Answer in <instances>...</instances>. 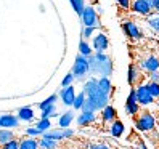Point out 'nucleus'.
Instances as JSON below:
<instances>
[{
  "mask_svg": "<svg viewBox=\"0 0 159 149\" xmlns=\"http://www.w3.org/2000/svg\"><path fill=\"white\" fill-rule=\"evenodd\" d=\"M82 91L85 93L87 98L97 106L98 111L103 109V107H106L108 103H109V95L105 93L98 87V79H95V77H90L85 83H84V90Z\"/></svg>",
  "mask_w": 159,
  "mask_h": 149,
  "instance_id": "nucleus-1",
  "label": "nucleus"
},
{
  "mask_svg": "<svg viewBox=\"0 0 159 149\" xmlns=\"http://www.w3.org/2000/svg\"><path fill=\"white\" fill-rule=\"evenodd\" d=\"M89 63H90L92 74H97V76H101V77H109L111 72H113V61L105 53L95 51L89 58Z\"/></svg>",
  "mask_w": 159,
  "mask_h": 149,
  "instance_id": "nucleus-2",
  "label": "nucleus"
},
{
  "mask_svg": "<svg viewBox=\"0 0 159 149\" xmlns=\"http://www.w3.org/2000/svg\"><path fill=\"white\" fill-rule=\"evenodd\" d=\"M71 72L74 74V77L77 80H82L84 77L90 74V63H89V58L84 56V55H77L76 59H74V64H72V69Z\"/></svg>",
  "mask_w": 159,
  "mask_h": 149,
  "instance_id": "nucleus-3",
  "label": "nucleus"
},
{
  "mask_svg": "<svg viewBox=\"0 0 159 149\" xmlns=\"http://www.w3.org/2000/svg\"><path fill=\"white\" fill-rule=\"evenodd\" d=\"M97 13L98 11L93 7H85V10H84L82 15H80V20H82L84 27H92V26L100 27L98 26V16H97Z\"/></svg>",
  "mask_w": 159,
  "mask_h": 149,
  "instance_id": "nucleus-4",
  "label": "nucleus"
},
{
  "mask_svg": "<svg viewBox=\"0 0 159 149\" xmlns=\"http://www.w3.org/2000/svg\"><path fill=\"white\" fill-rule=\"evenodd\" d=\"M154 124H156V120H154L153 114L145 112L137 119L135 127H137V130H140V132H149V130L154 128Z\"/></svg>",
  "mask_w": 159,
  "mask_h": 149,
  "instance_id": "nucleus-5",
  "label": "nucleus"
},
{
  "mask_svg": "<svg viewBox=\"0 0 159 149\" xmlns=\"http://www.w3.org/2000/svg\"><path fill=\"white\" fill-rule=\"evenodd\" d=\"M74 135V130L71 128H60V130H48V132H43L42 136L55 139V141H63L66 138H71Z\"/></svg>",
  "mask_w": 159,
  "mask_h": 149,
  "instance_id": "nucleus-6",
  "label": "nucleus"
},
{
  "mask_svg": "<svg viewBox=\"0 0 159 149\" xmlns=\"http://www.w3.org/2000/svg\"><path fill=\"white\" fill-rule=\"evenodd\" d=\"M137 91V101H138V104H142V106H148V104H151L153 103V96L149 95V91H148V87L146 85H138L135 88Z\"/></svg>",
  "mask_w": 159,
  "mask_h": 149,
  "instance_id": "nucleus-7",
  "label": "nucleus"
},
{
  "mask_svg": "<svg viewBox=\"0 0 159 149\" xmlns=\"http://www.w3.org/2000/svg\"><path fill=\"white\" fill-rule=\"evenodd\" d=\"M60 98H61L64 106H72L74 104V99H76V90H74V87L72 85L64 87L60 91Z\"/></svg>",
  "mask_w": 159,
  "mask_h": 149,
  "instance_id": "nucleus-8",
  "label": "nucleus"
},
{
  "mask_svg": "<svg viewBox=\"0 0 159 149\" xmlns=\"http://www.w3.org/2000/svg\"><path fill=\"white\" fill-rule=\"evenodd\" d=\"M140 68H142L143 71H146V72L159 71V59L151 55V56H148V58L142 59V63H140Z\"/></svg>",
  "mask_w": 159,
  "mask_h": 149,
  "instance_id": "nucleus-9",
  "label": "nucleus"
},
{
  "mask_svg": "<svg viewBox=\"0 0 159 149\" xmlns=\"http://www.w3.org/2000/svg\"><path fill=\"white\" fill-rule=\"evenodd\" d=\"M20 117L18 116H11V114H7V116H0V128H16L20 125Z\"/></svg>",
  "mask_w": 159,
  "mask_h": 149,
  "instance_id": "nucleus-10",
  "label": "nucleus"
},
{
  "mask_svg": "<svg viewBox=\"0 0 159 149\" xmlns=\"http://www.w3.org/2000/svg\"><path fill=\"white\" fill-rule=\"evenodd\" d=\"M122 29H124V32L127 34V37H130V39H134V40H137V39H140V37H142V31H140L138 26H137L135 23H132V21L124 23V24H122Z\"/></svg>",
  "mask_w": 159,
  "mask_h": 149,
  "instance_id": "nucleus-11",
  "label": "nucleus"
},
{
  "mask_svg": "<svg viewBox=\"0 0 159 149\" xmlns=\"http://www.w3.org/2000/svg\"><path fill=\"white\" fill-rule=\"evenodd\" d=\"M108 45H109V42H108V37L105 34H97L93 37V48H95V51L103 53L108 48Z\"/></svg>",
  "mask_w": 159,
  "mask_h": 149,
  "instance_id": "nucleus-12",
  "label": "nucleus"
},
{
  "mask_svg": "<svg viewBox=\"0 0 159 149\" xmlns=\"http://www.w3.org/2000/svg\"><path fill=\"white\" fill-rule=\"evenodd\" d=\"M132 10L138 15H143V16H148L149 11H151V7L148 5L146 0H135L132 3Z\"/></svg>",
  "mask_w": 159,
  "mask_h": 149,
  "instance_id": "nucleus-13",
  "label": "nucleus"
},
{
  "mask_svg": "<svg viewBox=\"0 0 159 149\" xmlns=\"http://www.w3.org/2000/svg\"><path fill=\"white\" fill-rule=\"evenodd\" d=\"M93 120H95V112H90V111H89V112H87V111H80V114L77 116L76 122L80 127H85V125L92 124Z\"/></svg>",
  "mask_w": 159,
  "mask_h": 149,
  "instance_id": "nucleus-14",
  "label": "nucleus"
},
{
  "mask_svg": "<svg viewBox=\"0 0 159 149\" xmlns=\"http://www.w3.org/2000/svg\"><path fill=\"white\" fill-rule=\"evenodd\" d=\"M18 117H20L21 122H31V120H34V111H32V107H29V106L21 107L20 111H18Z\"/></svg>",
  "mask_w": 159,
  "mask_h": 149,
  "instance_id": "nucleus-15",
  "label": "nucleus"
},
{
  "mask_svg": "<svg viewBox=\"0 0 159 149\" xmlns=\"http://www.w3.org/2000/svg\"><path fill=\"white\" fill-rule=\"evenodd\" d=\"M124 130H125L124 124L120 122V120H114V122L111 124V127H109V133H111V136L119 138V136L124 135Z\"/></svg>",
  "mask_w": 159,
  "mask_h": 149,
  "instance_id": "nucleus-16",
  "label": "nucleus"
},
{
  "mask_svg": "<svg viewBox=\"0 0 159 149\" xmlns=\"http://www.w3.org/2000/svg\"><path fill=\"white\" fill-rule=\"evenodd\" d=\"M101 117H103V120L105 122H111L113 124L114 120H116V109L113 107V106H106V107H103L101 109Z\"/></svg>",
  "mask_w": 159,
  "mask_h": 149,
  "instance_id": "nucleus-17",
  "label": "nucleus"
},
{
  "mask_svg": "<svg viewBox=\"0 0 159 149\" xmlns=\"http://www.w3.org/2000/svg\"><path fill=\"white\" fill-rule=\"evenodd\" d=\"M72 120H74V112L72 111H68V112H64V114L60 116L58 125H60V128H68L72 124Z\"/></svg>",
  "mask_w": 159,
  "mask_h": 149,
  "instance_id": "nucleus-18",
  "label": "nucleus"
},
{
  "mask_svg": "<svg viewBox=\"0 0 159 149\" xmlns=\"http://www.w3.org/2000/svg\"><path fill=\"white\" fill-rule=\"evenodd\" d=\"M20 149H40V146H39V141L31 136L20 141Z\"/></svg>",
  "mask_w": 159,
  "mask_h": 149,
  "instance_id": "nucleus-19",
  "label": "nucleus"
},
{
  "mask_svg": "<svg viewBox=\"0 0 159 149\" xmlns=\"http://www.w3.org/2000/svg\"><path fill=\"white\" fill-rule=\"evenodd\" d=\"M98 87L105 93H108V95H111V91H113V83H111L109 77H100L98 79Z\"/></svg>",
  "mask_w": 159,
  "mask_h": 149,
  "instance_id": "nucleus-20",
  "label": "nucleus"
},
{
  "mask_svg": "<svg viewBox=\"0 0 159 149\" xmlns=\"http://www.w3.org/2000/svg\"><path fill=\"white\" fill-rule=\"evenodd\" d=\"M11 139H15V135L10 128H2L0 130V144H7L8 141H11Z\"/></svg>",
  "mask_w": 159,
  "mask_h": 149,
  "instance_id": "nucleus-21",
  "label": "nucleus"
},
{
  "mask_svg": "<svg viewBox=\"0 0 159 149\" xmlns=\"http://www.w3.org/2000/svg\"><path fill=\"white\" fill-rule=\"evenodd\" d=\"M138 77H140V71H138V68L135 66V64H130V66H129V76H127L129 83H130V85H134Z\"/></svg>",
  "mask_w": 159,
  "mask_h": 149,
  "instance_id": "nucleus-22",
  "label": "nucleus"
},
{
  "mask_svg": "<svg viewBox=\"0 0 159 149\" xmlns=\"http://www.w3.org/2000/svg\"><path fill=\"white\" fill-rule=\"evenodd\" d=\"M57 143H58V141L50 139V138H45V136H42V138L39 139L40 149H57Z\"/></svg>",
  "mask_w": 159,
  "mask_h": 149,
  "instance_id": "nucleus-23",
  "label": "nucleus"
},
{
  "mask_svg": "<svg viewBox=\"0 0 159 149\" xmlns=\"http://www.w3.org/2000/svg\"><path fill=\"white\" fill-rule=\"evenodd\" d=\"M85 99H87V95H85L84 91H80L79 95H76V99H74L72 107L76 109V111H80V109H82V106H84V103H85Z\"/></svg>",
  "mask_w": 159,
  "mask_h": 149,
  "instance_id": "nucleus-24",
  "label": "nucleus"
},
{
  "mask_svg": "<svg viewBox=\"0 0 159 149\" xmlns=\"http://www.w3.org/2000/svg\"><path fill=\"white\" fill-rule=\"evenodd\" d=\"M79 53H80V55H84V56H87V58H90L92 55H93L92 46H90L85 40H80V43H79Z\"/></svg>",
  "mask_w": 159,
  "mask_h": 149,
  "instance_id": "nucleus-25",
  "label": "nucleus"
},
{
  "mask_svg": "<svg viewBox=\"0 0 159 149\" xmlns=\"http://www.w3.org/2000/svg\"><path fill=\"white\" fill-rule=\"evenodd\" d=\"M55 116H57V106H55V104H50L48 107L42 109L40 119H52V117H55Z\"/></svg>",
  "mask_w": 159,
  "mask_h": 149,
  "instance_id": "nucleus-26",
  "label": "nucleus"
},
{
  "mask_svg": "<svg viewBox=\"0 0 159 149\" xmlns=\"http://www.w3.org/2000/svg\"><path fill=\"white\" fill-rule=\"evenodd\" d=\"M69 2H71V5H72V8H74V10H76V13L80 16L82 15V11L84 10H85V0H69Z\"/></svg>",
  "mask_w": 159,
  "mask_h": 149,
  "instance_id": "nucleus-27",
  "label": "nucleus"
},
{
  "mask_svg": "<svg viewBox=\"0 0 159 149\" xmlns=\"http://www.w3.org/2000/svg\"><path fill=\"white\" fill-rule=\"evenodd\" d=\"M35 127L42 130V132H48V130H52V122H50V119H40Z\"/></svg>",
  "mask_w": 159,
  "mask_h": 149,
  "instance_id": "nucleus-28",
  "label": "nucleus"
},
{
  "mask_svg": "<svg viewBox=\"0 0 159 149\" xmlns=\"http://www.w3.org/2000/svg\"><path fill=\"white\" fill-rule=\"evenodd\" d=\"M146 87H148L149 95H151L153 98H157V96H159V83H157V82H149Z\"/></svg>",
  "mask_w": 159,
  "mask_h": 149,
  "instance_id": "nucleus-29",
  "label": "nucleus"
},
{
  "mask_svg": "<svg viewBox=\"0 0 159 149\" xmlns=\"http://www.w3.org/2000/svg\"><path fill=\"white\" fill-rule=\"evenodd\" d=\"M140 111V104L138 103H125V112L129 116H135Z\"/></svg>",
  "mask_w": 159,
  "mask_h": 149,
  "instance_id": "nucleus-30",
  "label": "nucleus"
},
{
  "mask_svg": "<svg viewBox=\"0 0 159 149\" xmlns=\"http://www.w3.org/2000/svg\"><path fill=\"white\" fill-rule=\"evenodd\" d=\"M57 99H58V96H57V95H52V96H48V98L43 99L42 103L39 104V109L42 111V109H45V107H48L50 104H55V103H57Z\"/></svg>",
  "mask_w": 159,
  "mask_h": 149,
  "instance_id": "nucleus-31",
  "label": "nucleus"
},
{
  "mask_svg": "<svg viewBox=\"0 0 159 149\" xmlns=\"http://www.w3.org/2000/svg\"><path fill=\"white\" fill-rule=\"evenodd\" d=\"M148 26L151 27L153 31L159 32V16H153V18H148Z\"/></svg>",
  "mask_w": 159,
  "mask_h": 149,
  "instance_id": "nucleus-32",
  "label": "nucleus"
},
{
  "mask_svg": "<svg viewBox=\"0 0 159 149\" xmlns=\"http://www.w3.org/2000/svg\"><path fill=\"white\" fill-rule=\"evenodd\" d=\"M74 74L72 72H69L68 76H64V79L61 80V88H64V87H69V85H72V82H74Z\"/></svg>",
  "mask_w": 159,
  "mask_h": 149,
  "instance_id": "nucleus-33",
  "label": "nucleus"
},
{
  "mask_svg": "<svg viewBox=\"0 0 159 149\" xmlns=\"http://www.w3.org/2000/svg\"><path fill=\"white\" fill-rule=\"evenodd\" d=\"M26 133L27 135H29V136H42L43 135V132H42V130H39V128H37V127H29V128H26Z\"/></svg>",
  "mask_w": 159,
  "mask_h": 149,
  "instance_id": "nucleus-34",
  "label": "nucleus"
},
{
  "mask_svg": "<svg viewBox=\"0 0 159 149\" xmlns=\"http://www.w3.org/2000/svg\"><path fill=\"white\" fill-rule=\"evenodd\" d=\"M2 149H20V141H16V139H11V141H8L7 144H3Z\"/></svg>",
  "mask_w": 159,
  "mask_h": 149,
  "instance_id": "nucleus-35",
  "label": "nucleus"
},
{
  "mask_svg": "<svg viewBox=\"0 0 159 149\" xmlns=\"http://www.w3.org/2000/svg\"><path fill=\"white\" fill-rule=\"evenodd\" d=\"M97 29V26H92V27H84L82 29V39H89V37L93 34V31Z\"/></svg>",
  "mask_w": 159,
  "mask_h": 149,
  "instance_id": "nucleus-36",
  "label": "nucleus"
},
{
  "mask_svg": "<svg viewBox=\"0 0 159 149\" xmlns=\"http://www.w3.org/2000/svg\"><path fill=\"white\" fill-rule=\"evenodd\" d=\"M125 103H138V101H137V91H135V88L129 93V96H127V101H125Z\"/></svg>",
  "mask_w": 159,
  "mask_h": 149,
  "instance_id": "nucleus-37",
  "label": "nucleus"
},
{
  "mask_svg": "<svg viewBox=\"0 0 159 149\" xmlns=\"http://www.w3.org/2000/svg\"><path fill=\"white\" fill-rule=\"evenodd\" d=\"M87 149H111V147L105 143H98V144H90Z\"/></svg>",
  "mask_w": 159,
  "mask_h": 149,
  "instance_id": "nucleus-38",
  "label": "nucleus"
},
{
  "mask_svg": "<svg viewBox=\"0 0 159 149\" xmlns=\"http://www.w3.org/2000/svg\"><path fill=\"white\" fill-rule=\"evenodd\" d=\"M149 79H151V82H157L159 83V71L149 72Z\"/></svg>",
  "mask_w": 159,
  "mask_h": 149,
  "instance_id": "nucleus-39",
  "label": "nucleus"
},
{
  "mask_svg": "<svg viewBox=\"0 0 159 149\" xmlns=\"http://www.w3.org/2000/svg\"><path fill=\"white\" fill-rule=\"evenodd\" d=\"M117 3L122 8H129L130 7V0H117Z\"/></svg>",
  "mask_w": 159,
  "mask_h": 149,
  "instance_id": "nucleus-40",
  "label": "nucleus"
},
{
  "mask_svg": "<svg viewBox=\"0 0 159 149\" xmlns=\"http://www.w3.org/2000/svg\"><path fill=\"white\" fill-rule=\"evenodd\" d=\"M146 2H148V5L151 8H156V0H146Z\"/></svg>",
  "mask_w": 159,
  "mask_h": 149,
  "instance_id": "nucleus-41",
  "label": "nucleus"
},
{
  "mask_svg": "<svg viewBox=\"0 0 159 149\" xmlns=\"http://www.w3.org/2000/svg\"><path fill=\"white\" fill-rule=\"evenodd\" d=\"M138 149H146V147H145V144L142 143V144H140V146H138Z\"/></svg>",
  "mask_w": 159,
  "mask_h": 149,
  "instance_id": "nucleus-42",
  "label": "nucleus"
},
{
  "mask_svg": "<svg viewBox=\"0 0 159 149\" xmlns=\"http://www.w3.org/2000/svg\"><path fill=\"white\" fill-rule=\"evenodd\" d=\"M156 10H159V0H156Z\"/></svg>",
  "mask_w": 159,
  "mask_h": 149,
  "instance_id": "nucleus-43",
  "label": "nucleus"
},
{
  "mask_svg": "<svg viewBox=\"0 0 159 149\" xmlns=\"http://www.w3.org/2000/svg\"><path fill=\"white\" fill-rule=\"evenodd\" d=\"M92 2H93V3H98V0H92Z\"/></svg>",
  "mask_w": 159,
  "mask_h": 149,
  "instance_id": "nucleus-44",
  "label": "nucleus"
}]
</instances>
